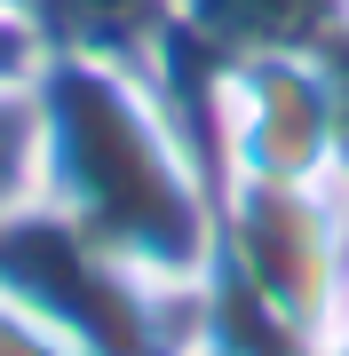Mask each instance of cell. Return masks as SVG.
<instances>
[{"instance_id": "6da1fadb", "label": "cell", "mask_w": 349, "mask_h": 356, "mask_svg": "<svg viewBox=\"0 0 349 356\" xmlns=\"http://www.w3.org/2000/svg\"><path fill=\"white\" fill-rule=\"evenodd\" d=\"M16 135H24V127H16V111H0V182H8V159H16Z\"/></svg>"}]
</instances>
